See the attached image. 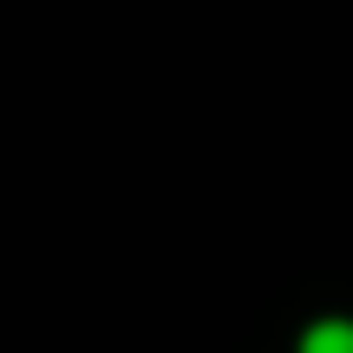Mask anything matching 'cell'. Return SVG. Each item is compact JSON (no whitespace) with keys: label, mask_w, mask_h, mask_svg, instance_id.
Listing matches in <instances>:
<instances>
[{"label":"cell","mask_w":353,"mask_h":353,"mask_svg":"<svg viewBox=\"0 0 353 353\" xmlns=\"http://www.w3.org/2000/svg\"><path fill=\"white\" fill-rule=\"evenodd\" d=\"M301 353H353V321H341V314L314 321V327L301 334Z\"/></svg>","instance_id":"1"}]
</instances>
